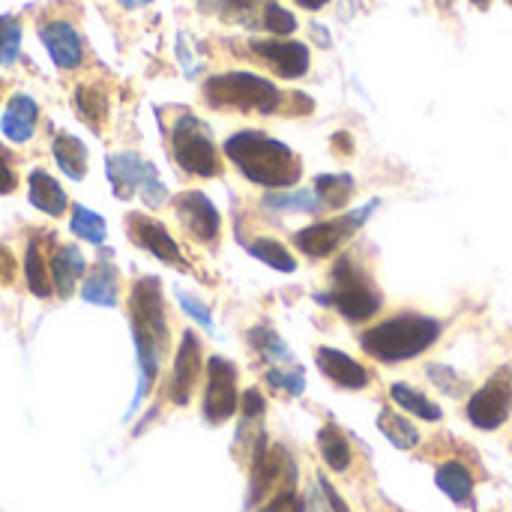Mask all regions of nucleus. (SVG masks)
Masks as SVG:
<instances>
[{
	"instance_id": "nucleus-1",
	"label": "nucleus",
	"mask_w": 512,
	"mask_h": 512,
	"mask_svg": "<svg viewBox=\"0 0 512 512\" xmlns=\"http://www.w3.org/2000/svg\"><path fill=\"white\" fill-rule=\"evenodd\" d=\"M129 318H132V336L138 351V393L132 402V411L141 405L144 396H150L162 360L168 354V318H165V297L162 282L156 276H144L135 282L129 294Z\"/></svg>"
},
{
	"instance_id": "nucleus-2",
	"label": "nucleus",
	"mask_w": 512,
	"mask_h": 512,
	"mask_svg": "<svg viewBox=\"0 0 512 512\" xmlns=\"http://www.w3.org/2000/svg\"><path fill=\"white\" fill-rule=\"evenodd\" d=\"M225 156L249 183H258L264 189H288L303 174V162L288 144L255 129L234 132L225 141Z\"/></svg>"
},
{
	"instance_id": "nucleus-3",
	"label": "nucleus",
	"mask_w": 512,
	"mask_h": 512,
	"mask_svg": "<svg viewBox=\"0 0 512 512\" xmlns=\"http://www.w3.org/2000/svg\"><path fill=\"white\" fill-rule=\"evenodd\" d=\"M444 324L438 318L420 315V312H402L372 330L363 333V351L372 354L381 363H405L429 351Z\"/></svg>"
},
{
	"instance_id": "nucleus-4",
	"label": "nucleus",
	"mask_w": 512,
	"mask_h": 512,
	"mask_svg": "<svg viewBox=\"0 0 512 512\" xmlns=\"http://www.w3.org/2000/svg\"><path fill=\"white\" fill-rule=\"evenodd\" d=\"M204 99L213 108L276 114L282 108V90L255 72H219L204 81Z\"/></svg>"
},
{
	"instance_id": "nucleus-5",
	"label": "nucleus",
	"mask_w": 512,
	"mask_h": 512,
	"mask_svg": "<svg viewBox=\"0 0 512 512\" xmlns=\"http://www.w3.org/2000/svg\"><path fill=\"white\" fill-rule=\"evenodd\" d=\"M168 141H171V156L177 162V168L189 177H216L219 174V150L216 141L207 129L204 120H198L195 114H180L171 129H168Z\"/></svg>"
},
{
	"instance_id": "nucleus-6",
	"label": "nucleus",
	"mask_w": 512,
	"mask_h": 512,
	"mask_svg": "<svg viewBox=\"0 0 512 512\" xmlns=\"http://www.w3.org/2000/svg\"><path fill=\"white\" fill-rule=\"evenodd\" d=\"M330 279H333V291H330V297H318V303L333 306L345 321H354V324L378 315L384 300H381L378 288L369 282V276L348 255L336 261Z\"/></svg>"
},
{
	"instance_id": "nucleus-7",
	"label": "nucleus",
	"mask_w": 512,
	"mask_h": 512,
	"mask_svg": "<svg viewBox=\"0 0 512 512\" xmlns=\"http://www.w3.org/2000/svg\"><path fill=\"white\" fill-rule=\"evenodd\" d=\"M105 171H108V180H111V189L120 201H129L135 195H141V201L147 207H162L168 201V189L165 183L159 180L156 168L132 153V150H123V153H114L105 159Z\"/></svg>"
},
{
	"instance_id": "nucleus-8",
	"label": "nucleus",
	"mask_w": 512,
	"mask_h": 512,
	"mask_svg": "<svg viewBox=\"0 0 512 512\" xmlns=\"http://www.w3.org/2000/svg\"><path fill=\"white\" fill-rule=\"evenodd\" d=\"M276 483L291 489L297 483V468H294L291 456L285 453V447H279V444L267 447V435L261 432L255 438V450H252V477H249L246 510L258 507L276 489Z\"/></svg>"
},
{
	"instance_id": "nucleus-9",
	"label": "nucleus",
	"mask_w": 512,
	"mask_h": 512,
	"mask_svg": "<svg viewBox=\"0 0 512 512\" xmlns=\"http://www.w3.org/2000/svg\"><path fill=\"white\" fill-rule=\"evenodd\" d=\"M375 210H378V201H372V204H366V207H360V210H351V213H345V216H339V219L315 222V225H309V228H300V231L294 234V246H297L303 255H309V258H327V255H333L345 240H351L354 231L363 228V222H366Z\"/></svg>"
},
{
	"instance_id": "nucleus-10",
	"label": "nucleus",
	"mask_w": 512,
	"mask_h": 512,
	"mask_svg": "<svg viewBox=\"0 0 512 512\" xmlns=\"http://www.w3.org/2000/svg\"><path fill=\"white\" fill-rule=\"evenodd\" d=\"M240 408L237 393V366L225 357H210L207 363V390H204V420L210 426L228 423Z\"/></svg>"
},
{
	"instance_id": "nucleus-11",
	"label": "nucleus",
	"mask_w": 512,
	"mask_h": 512,
	"mask_svg": "<svg viewBox=\"0 0 512 512\" xmlns=\"http://www.w3.org/2000/svg\"><path fill=\"white\" fill-rule=\"evenodd\" d=\"M512 411V366L498 369L483 390H477L468 402V417L477 429L495 432L510 420Z\"/></svg>"
},
{
	"instance_id": "nucleus-12",
	"label": "nucleus",
	"mask_w": 512,
	"mask_h": 512,
	"mask_svg": "<svg viewBox=\"0 0 512 512\" xmlns=\"http://www.w3.org/2000/svg\"><path fill=\"white\" fill-rule=\"evenodd\" d=\"M174 213H177V222L183 225V231L189 237H195L198 243H216L219 240L222 216H219L216 204L204 192L177 195L174 198Z\"/></svg>"
},
{
	"instance_id": "nucleus-13",
	"label": "nucleus",
	"mask_w": 512,
	"mask_h": 512,
	"mask_svg": "<svg viewBox=\"0 0 512 512\" xmlns=\"http://www.w3.org/2000/svg\"><path fill=\"white\" fill-rule=\"evenodd\" d=\"M126 222H129V225H126V228H129V237H132V243H135L138 249L150 252V255L159 258L162 264L186 267V258H183L177 240L171 237V231H168L159 219L144 216V213H129Z\"/></svg>"
},
{
	"instance_id": "nucleus-14",
	"label": "nucleus",
	"mask_w": 512,
	"mask_h": 512,
	"mask_svg": "<svg viewBox=\"0 0 512 512\" xmlns=\"http://www.w3.org/2000/svg\"><path fill=\"white\" fill-rule=\"evenodd\" d=\"M252 51L282 78H303L309 72V45L297 39H252Z\"/></svg>"
},
{
	"instance_id": "nucleus-15",
	"label": "nucleus",
	"mask_w": 512,
	"mask_h": 512,
	"mask_svg": "<svg viewBox=\"0 0 512 512\" xmlns=\"http://www.w3.org/2000/svg\"><path fill=\"white\" fill-rule=\"evenodd\" d=\"M201 375V339L186 330L183 333V342L177 348V357H174V366H171V381H168V399L174 405H189L192 399V387Z\"/></svg>"
},
{
	"instance_id": "nucleus-16",
	"label": "nucleus",
	"mask_w": 512,
	"mask_h": 512,
	"mask_svg": "<svg viewBox=\"0 0 512 512\" xmlns=\"http://www.w3.org/2000/svg\"><path fill=\"white\" fill-rule=\"evenodd\" d=\"M39 39L48 51V57L54 60L57 69L72 72L84 63V42L81 33L69 24V21H48L39 27Z\"/></svg>"
},
{
	"instance_id": "nucleus-17",
	"label": "nucleus",
	"mask_w": 512,
	"mask_h": 512,
	"mask_svg": "<svg viewBox=\"0 0 512 512\" xmlns=\"http://www.w3.org/2000/svg\"><path fill=\"white\" fill-rule=\"evenodd\" d=\"M36 123H39V105H36L27 93H15V96L6 102V111H3V117H0L3 135H6L12 144H24V141L33 138Z\"/></svg>"
},
{
	"instance_id": "nucleus-18",
	"label": "nucleus",
	"mask_w": 512,
	"mask_h": 512,
	"mask_svg": "<svg viewBox=\"0 0 512 512\" xmlns=\"http://www.w3.org/2000/svg\"><path fill=\"white\" fill-rule=\"evenodd\" d=\"M48 273H51V285L60 297H72L75 285L84 279L87 273V261L81 255L78 246H57L51 261H48Z\"/></svg>"
},
{
	"instance_id": "nucleus-19",
	"label": "nucleus",
	"mask_w": 512,
	"mask_h": 512,
	"mask_svg": "<svg viewBox=\"0 0 512 512\" xmlns=\"http://www.w3.org/2000/svg\"><path fill=\"white\" fill-rule=\"evenodd\" d=\"M318 369L339 387L345 390H363L369 384V372L348 354L336 351V348H318Z\"/></svg>"
},
{
	"instance_id": "nucleus-20",
	"label": "nucleus",
	"mask_w": 512,
	"mask_h": 512,
	"mask_svg": "<svg viewBox=\"0 0 512 512\" xmlns=\"http://www.w3.org/2000/svg\"><path fill=\"white\" fill-rule=\"evenodd\" d=\"M81 297L93 306L114 309L120 300V270L108 258L96 261V267L87 273V279L81 285Z\"/></svg>"
},
{
	"instance_id": "nucleus-21",
	"label": "nucleus",
	"mask_w": 512,
	"mask_h": 512,
	"mask_svg": "<svg viewBox=\"0 0 512 512\" xmlns=\"http://www.w3.org/2000/svg\"><path fill=\"white\" fill-rule=\"evenodd\" d=\"M27 198H30V204H33L39 213H45V216H51V219L63 216L66 207H69V198H66L63 186H60L48 171H33V174H27Z\"/></svg>"
},
{
	"instance_id": "nucleus-22",
	"label": "nucleus",
	"mask_w": 512,
	"mask_h": 512,
	"mask_svg": "<svg viewBox=\"0 0 512 512\" xmlns=\"http://www.w3.org/2000/svg\"><path fill=\"white\" fill-rule=\"evenodd\" d=\"M51 153H54V162L60 165V171L66 177L84 180V174H87V147H84L81 138H75L72 132H60L51 141Z\"/></svg>"
},
{
	"instance_id": "nucleus-23",
	"label": "nucleus",
	"mask_w": 512,
	"mask_h": 512,
	"mask_svg": "<svg viewBox=\"0 0 512 512\" xmlns=\"http://www.w3.org/2000/svg\"><path fill=\"white\" fill-rule=\"evenodd\" d=\"M435 483H438V489H441L450 501H456V504H465V501H471V495H474V477H471V471H468L462 462H447V465H441L438 474H435Z\"/></svg>"
},
{
	"instance_id": "nucleus-24",
	"label": "nucleus",
	"mask_w": 512,
	"mask_h": 512,
	"mask_svg": "<svg viewBox=\"0 0 512 512\" xmlns=\"http://www.w3.org/2000/svg\"><path fill=\"white\" fill-rule=\"evenodd\" d=\"M75 111L93 129L102 126L105 117H108V93H105V87H99V84H78L75 87Z\"/></svg>"
},
{
	"instance_id": "nucleus-25",
	"label": "nucleus",
	"mask_w": 512,
	"mask_h": 512,
	"mask_svg": "<svg viewBox=\"0 0 512 512\" xmlns=\"http://www.w3.org/2000/svg\"><path fill=\"white\" fill-rule=\"evenodd\" d=\"M24 282H27L30 294L39 297V300L51 297V291H54L51 273H48V261L42 258L39 243H27V252H24Z\"/></svg>"
},
{
	"instance_id": "nucleus-26",
	"label": "nucleus",
	"mask_w": 512,
	"mask_h": 512,
	"mask_svg": "<svg viewBox=\"0 0 512 512\" xmlns=\"http://www.w3.org/2000/svg\"><path fill=\"white\" fill-rule=\"evenodd\" d=\"M318 447H321V456H324L330 471H339V474L348 471V465H351V444H348V438L333 423L318 432Z\"/></svg>"
},
{
	"instance_id": "nucleus-27",
	"label": "nucleus",
	"mask_w": 512,
	"mask_h": 512,
	"mask_svg": "<svg viewBox=\"0 0 512 512\" xmlns=\"http://www.w3.org/2000/svg\"><path fill=\"white\" fill-rule=\"evenodd\" d=\"M378 429L384 432V438L396 447V450H414L420 444V432L414 423H408L402 414L396 411H381L378 414Z\"/></svg>"
},
{
	"instance_id": "nucleus-28",
	"label": "nucleus",
	"mask_w": 512,
	"mask_h": 512,
	"mask_svg": "<svg viewBox=\"0 0 512 512\" xmlns=\"http://www.w3.org/2000/svg\"><path fill=\"white\" fill-rule=\"evenodd\" d=\"M315 195L321 198V204L327 210H339L354 195V177L351 174H321L315 180Z\"/></svg>"
},
{
	"instance_id": "nucleus-29",
	"label": "nucleus",
	"mask_w": 512,
	"mask_h": 512,
	"mask_svg": "<svg viewBox=\"0 0 512 512\" xmlns=\"http://www.w3.org/2000/svg\"><path fill=\"white\" fill-rule=\"evenodd\" d=\"M267 210H279V213H318L324 210L321 198L312 189H300V192H270L264 198Z\"/></svg>"
},
{
	"instance_id": "nucleus-30",
	"label": "nucleus",
	"mask_w": 512,
	"mask_h": 512,
	"mask_svg": "<svg viewBox=\"0 0 512 512\" xmlns=\"http://www.w3.org/2000/svg\"><path fill=\"white\" fill-rule=\"evenodd\" d=\"M246 249H249V255H252V258L264 261L267 267H273V270H279V273H294V270H297L294 255H291V252H288V246H282L279 240L258 237V240H252Z\"/></svg>"
},
{
	"instance_id": "nucleus-31",
	"label": "nucleus",
	"mask_w": 512,
	"mask_h": 512,
	"mask_svg": "<svg viewBox=\"0 0 512 512\" xmlns=\"http://www.w3.org/2000/svg\"><path fill=\"white\" fill-rule=\"evenodd\" d=\"M390 399H393L399 408H405V411H411L414 417H420V420H429V423H438V420H441V408H438L435 402H429L420 390L408 387V384H393V387H390Z\"/></svg>"
},
{
	"instance_id": "nucleus-32",
	"label": "nucleus",
	"mask_w": 512,
	"mask_h": 512,
	"mask_svg": "<svg viewBox=\"0 0 512 512\" xmlns=\"http://www.w3.org/2000/svg\"><path fill=\"white\" fill-rule=\"evenodd\" d=\"M198 6L210 15L240 21V24H255V12L264 9V0H198Z\"/></svg>"
},
{
	"instance_id": "nucleus-33",
	"label": "nucleus",
	"mask_w": 512,
	"mask_h": 512,
	"mask_svg": "<svg viewBox=\"0 0 512 512\" xmlns=\"http://www.w3.org/2000/svg\"><path fill=\"white\" fill-rule=\"evenodd\" d=\"M69 228L75 237H81L84 243H93V246H102L105 237H108V225L105 219L96 213V210H87V207H72V219H69Z\"/></svg>"
},
{
	"instance_id": "nucleus-34",
	"label": "nucleus",
	"mask_w": 512,
	"mask_h": 512,
	"mask_svg": "<svg viewBox=\"0 0 512 512\" xmlns=\"http://www.w3.org/2000/svg\"><path fill=\"white\" fill-rule=\"evenodd\" d=\"M249 345L270 363H288L291 360V351L285 348V342L279 339V333L267 324H258L255 330H249Z\"/></svg>"
},
{
	"instance_id": "nucleus-35",
	"label": "nucleus",
	"mask_w": 512,
	"mask_h": 512,
	"mask_svg": "<svg viewBox=\"0 0 512 512\" xmlns=\"http://www.w3.org/2000/svg\"><path fill=\"white\" fill-rule=\"evenodd\" d=\"M261 27L270 30L273 36H291L297 30V18L279 6L276 0H264V9H261Z\"/></svg>"
},
{
	"instance_id": "nucleus-36",
	"label": "nucleus",
	"mask_w": 512,
	"mask_h": 512,
	"mask_svg": "<svg viewBox=\"0 0 512 512\" xmlns=\"http://www.w3.org/2000/svg\"><path fill=\"white\" fill-rule=\"evenodd\" d=\"M267 384L282 390V393H288V396H300L306 390L303 369H297V366H282V369L276 366V369H270L267 372Z\"/></svg>"
},
{
	"instance_id": "nucleus-37",
	"label": "nucleus",
	"mask_w": 512,
	"mask_h": 512,
	"mask_svg": "<svg viewBox=\"0 0 512 512\" xmlns=\"http://www.w3.org/2000/svg\"><path fill=\"white\" fill-rule=\"evenodd\" d=\"M21 48V27L15 18H3L0 27V66H12Z\"/></svg>"
},
{
	"instance_id": "nucleus-38",
	"label": "nucleus",
	"mask_w": 512,
	"mask_h": 512,
	"mask_svg": "<svg viewBox=\"0 0 512 512\" xmlns=\"http://www.w3.org/2000/svg\"><path fill=\"white\" fill-rule=\"evenodd\" d=\"M429 378L435 381V387H441L447 396H465V390H468V384H465V378L459 375V372H453L450 366H441V363H432L429 369Z\"/></svg>"
},
{
	"instance_id": "nucleus-39",
	"label": "nucleus",
	"mask_w": 512,
	"mask_h": 512,
	"mask_svg": "<svg viewBox=\"0 0 512 512\" xmlns=\"http://www.w3.org/2000/svg\"><path fill=\"white\" fill-rule=\"evenodd\" d=\"M258 512H306V504L300 501L297 489H279L267 504H261Z\"/></svg>"
},
{
	"instance_id": "nucleus-40",
	"label": "nucleus",
	"mask_w": 512,
	"mask_h": 512,
	"mask_svg": "<svg viewBox=\"0 0 512 512\" xmlns=\"http://www.w3.org/2000/svg\"><path fill=\"white\" fill-rule=\"evenodd\" d=\"M177 300H180V306H183V312H186L189 318H195L204 330H213L210 309H207L198 297H192V294H186V291H177Z\"/></svg>"
},
{
	"instance_id": "nucleus-41",
	"label": "nucleus",
	"mask_w": 512,
	"mask_h": 512,
	"mask_svg": "<svg viewBox=\"0 0 512 512\" xmlns=\"http://www.w3.org/2000/svg\"><path fill=\"white\" fill-rule=\"evenodd\" d=\"M264 411H267V402H264V396L252 387V390H246L243 396H240V414H243V420L246 423H252V420H261L264 417Z\"/></svg>"
},
{
	"instance_id": "nucleus-42",
	"label": "nucleus",
	"mask_w": 512,
	"mask_h": 512,
	"mask_svg": "<svg viewBox=\"0 0 512 512\" xmlns=\"http://www.w3.org/2000/svg\"><path fill=\"white\" fill-rule=\"evenodd\" d=\"M15 186H18V174H15V168H12V156H9V150L0 144V195L15 192Z\"/></svg>"
},
{
	"instance_id": "nucleus-43",
	"label": "nucleus",
	"mask_w": 512,
	"mask_h": 512,
	"mask_svg": "<svg viewBox=\"0 0 512 512\" xmlns=\"http://www.w3.org/2000/svg\"><path fill=\"white\" fill-rule=\"evenodd\" d=\"M15 279V258L12 252L0 243V285H12Z\"/></svg>"
},
{
	"instance_id": "nucleus-44",
	"label": "nucleus",
	"mask_w": 512,
	"mask_h": 512,
	"mask_svg": "<svg viewBox=\"0 0 512 512\" xmlns=\"http://www.w3.org/2000/svg\"><path fill=\"white\" fill-rule=\"evenodd\" d=\"M318 486H321V492H324V498H327V504H330V512H351L348 510V504L339 498V492H336L324 477H318Z\"/></svg>"
},
{
	"instance_id": "nucleus-45",
	"label": "nucleus",
	"mask_w": 512,
	"mask_h": 512,
	"mask_svg": "<svg viewBox=\"0 0 512 512\" xmlns=\"http://www.w3.org/2000/svg\"><path fill=\"white\" fill-rule=\"evenodd\" d=\"M327 3H330V0H297V6H303V9H312V12H315V9H324Z\"/></svg>"
},
{
	"instance_id": "nucleus-46",
	"label": "nucleus",
	"mask_w": 512,
	"mask_h": 512,
	"mask_svg": "<svg viewBox=\"0 0 512 512\" xmlns=\"http://www.w3.org/2000/svg\"><path fill=\"white\" fill-rule=\"evenodd\" d=\"M123 9H144L147 3H153V0H117Z\"/></svg>"
},
{
	"instance_id": "nucleus-47",
	"label": "nucleus",
	"mask_w": 512,
	"mask_h": 512,
	"mask_svg": "<svg viewBox=\"0 0 512 512\" xmlns=\"http://www.w3.org/2000/svg\"><path fill=\"white\" fill-rule=\"evenodd\" d=\"M489 3L492 0H474V6H480V9H489Z\"/></svg>"
},
{
	"instance_id": "nucleus-48",
	"label": "nucleus",
	"mask_w": 512,
	"mask_h": 512,
	"mask_svg": "<svg viewBox=\"0 0 512 512\" xmlns=\"http://www.w3.org/2000/svg\"><path fill=\"white\" fill-rule=\"evenodd\" d=\"M0 27H3V18H0Z\"/></svg>"
},
{
	"instance_id": "nucleus-49",
	"label": "nucleus",
	"mask_w": 512,
	"mask_h": 512,
	"mask_svg": "<svg viewBox=\"0 0 512 512\" xmlns=\"http://www.w3.org/2000/svg\"><path fill=\"white\" fill-rule=\"evenodd\" d=\"M507 3H512V0H507Z\"/></svg>"
}]
</instances>
